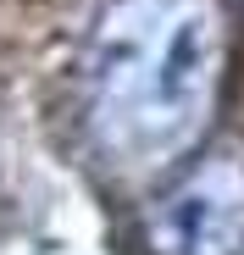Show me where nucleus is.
<instances>
[{
  "instance_id": "nucleus-2",
  "label": "nucleus",
  "mask_w": 244,
  "mask_h": 255,
  "mask_svg": "<svg viewBox=\"0 0 244 255\" xmlns=\"http://www.w3.org/2000/svg\"><path fill=\"white\" fill-rule=\"evenodd\" d=\"M244 244V166L206 161L150 211L155 255H239Z\"/></svg>"
},
{
  "instance_id": "nucleus-1",
  "label": "nucleus",
  "mask_w": 244,
  "mask_h": 255,
  "mask_svg": "<svg viewBox=\"0 0 244 255\" xmlns=\"http://www.w3.org/2000/svg\"><path fill=\"white\" fill-rule=\"evenodd\" d=\"M222 28L211 0H106L84 39V106L122 166L172 161L217 100Z\"/></svg>"
}]
</instances>
